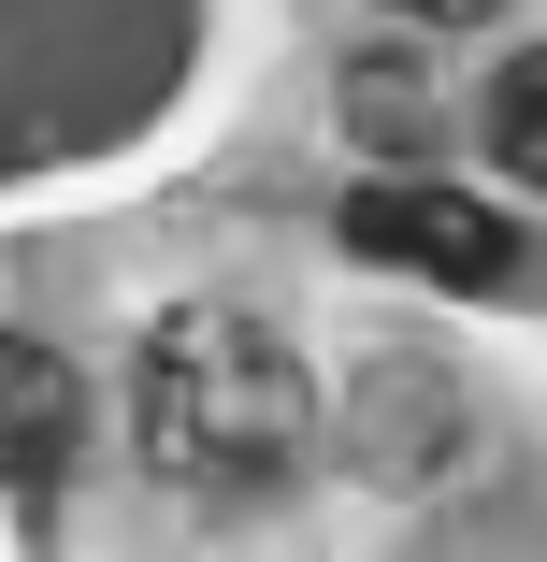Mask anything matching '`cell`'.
<instances>
[{
    "instance_id": "cell-4",
    "label": "cell",
    "mask_w": 547,
    "mask_h": 562,
    "mask_svg": "<svg viewBox=\"0 0 547 562\" xmlns=\"http://www.w3.org/2000/svg\"><path fill=\"white\" fill-rule=\"evenodd\" d=\"M490 159H504L518 188H547V44H518V58L490 72Z\"/></svg>"
},
{
    "instance_id": "cell-2",
    "label": "cell",
    "mask_w": 547,
    "mask_h": 562,
    "mask_svg": "<svg viewBox=\"0 0 547 562\" xmlns=\"http://www.w3.org/2000/svg\"><path fill=\"white\" fill-rule=\"evenodd\" d=\"M332 232H346V260L418 274V289H461V303H547V246L518 232L504 202L447 188V173H361V188L332 202Z\"/></svg>"
},
{
    "instance_id": "cell-5",
    "label": "cell",
    "mask_w": 547,
    "mask_h": 562,
    "mask_svg": "<svg viewBox=\"0 0 547 562\" xmlns=\"http://www.w3.org/2000/svg\"><path fill=\"white\" fill-rule=\"evenodd\" d=\"M403 30H461V15H490V0H389Z\"/></svg>"
},
{
    "instance_id": "cell-3",
    "label": "cell",
    "mask_w": 547,
    "mask_h": 562,
    "mask_svg": "<svg viewBox=\"0 0 547 562\" xmlns=\"http://www.w3.org/2000/svg\"><path fill=\"white\" fill-rule=\"evenodd\" d=\"M72 432H87V390L58 347L0 331V491H58L72 476Z\"/></svg>"
},
{
    "instance_id": "cell-1",
    "label": "cell",
    "mask_w": 547,
    "mask_h": 562,
    "mask_svg": "<svg viewBox=\"0 0 547 562\" xmlns=\"http://www.w3.org/2000/svg\"><path fill=\"white\" fill-rule=\"evenodd\" d=\"M130 432L173 491H274L317 447V375L246 303H173L130 347Z\"/></svg>"
}]
</instances>
